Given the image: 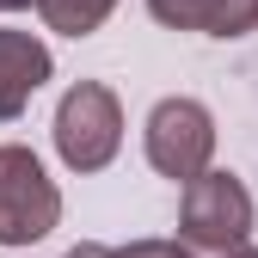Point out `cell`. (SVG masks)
Instances as JSON below:
<instances>
[{"instance_id": "2", "label": "cell", "mask_w": 258, "mask_h": 258, "mask_svg": "<svg viewBox=\"0 0 258 258\" xmlns=\"http://www.w3.org/2000/svg\"><path fill=\"white\" fill-rule=\"evenodd\" d=\"M258 228V209H252V190L234 172H203L184 184V203H178V246L190 252H234L246 246Z\"/></svg>"}, {"instance_id": "1", "label": "cell", "mask_w": 258, "mask_h": 258, "mask_svg": "<svg viewBox=\"0 0 258 258\" xmlns=\"http://www.w3.org/2000/svg\"><path fill=\"white\" fill-rule=\"evenodd\" d=\"M123 148V105L105 80H80L55 105V154L68 172H105Z\"/></svg>"}, {"instance_id": "4", "label": "cell", "mask_w": 258, "mask_h": 258, "mask_svg": "<svg viewBox=\"0 0 258 258\" xmlns=\"http://www.w3.org/2000/svg\"><path fill=\"white\" fill-rule=\"evenodd\" d=\"M55 221H61V190L43 172V160L19 142H0V246L49 240Z\"/></svg>"}, {"instance_id": "3", "label": "cell", "mask_w": 258, "mask_h": 258, "mask_svg": "<svg viewBox=\"0 0 258 258\" xmlns=\"http://www.w3.org/2000/svg\"><path fill=\"white\" fill-rule=\"evenodd\" d=\"M142 148H148V166L172 184H190L209 172L215 160V117L203 99H160L148 111V129H142Z\"/></svg>"}, {"instance_id": "5", "label": "cell", "mask_w": 258, "mask_h": 258, "mask_svg": "<svg viewBox=\"0 0 258 258\" xmlns=\"http://www.w3.org/2000/svg\"><path fill=\"white\" fill-rule=\"evenodd\" d=\"M49 74H55V55H49V43L37 31L0 25V123H19Z\"/></svg>"}, {"instance_id": "7", "label": "cell", "mask_w": 258, "mask_h": 258, "mask_svg": "<svg viewBox=\"0 0 258 258\" xmlns=\"http://www.w3.org/2000/svg\"><path fill=\"white\" fill-rule=\"evenodd\" d=\"M221 7L228 0H148V13L166 25V31H221Z\"/></svg>"}, {"instance_id": "10", "label": "cell", "mask_w": 258, "mask_h": 258, "mask_svg": "<svg viewBox=\"0 0 258 258\" xmlns=\"http://www.w3.org/2000/svg\"><path fill=\"white\" fill-rule=\"evenodd\" d=\"M221 258H258V246H234V252H221Z\"/></svg>"}, {"instance_id": "6", "label": "cell", "mask_w": 258, "mask_h": 258, "mask_svg": "<svg viewBox=\"0 0 258 258\" xmlns=\"http://www.w3.org/2000/svg\"><path fill=\"white\" fill-rule=\"evenodd\" d=\"M37 7V19L49 31H61V37H92L111 13H117V0H31Z\"/></svg>"}, {"instance_id": "11", "label": "cell", "mask_w": 258, "mask_h": 258, "mask_svg": "<svg viewBox=\"0 0 258 258\" xmlns=\"http://www.w3.org/2000/svg\"><path fill=\"white\" fill-rule=\"evenodd\" d=\"M19 7H31V0H0V13H19Z\"/></svg>"}, {"instance_id": "8", "label": "cell", "mask_w": 258, "mask_h": 258, "mask_svg": "<svg viewBox=\"0 0 258 258\" xmlns=\"http://www.w3.org/2000/svg\"><path fill=\"white\" fill-rule=\"evenodd\" d=\"M68 258H190V246H178V240H129V246L80 240V246H68Z\"/></svg>"}, {"instance_id": "9", "label": "cell", "mask_w": 258, "mask_h": 258, "mask_svg": "<svg viewBox=\"0 0 258 258\" xmlns=\"http://www.w3.org/2000/svg\"><path fill=\"white\" fill-rule=\"evenodd\" d=\"M246 31H258V0H228L215 37H246Z\"/></svg>"}]
</instances>
